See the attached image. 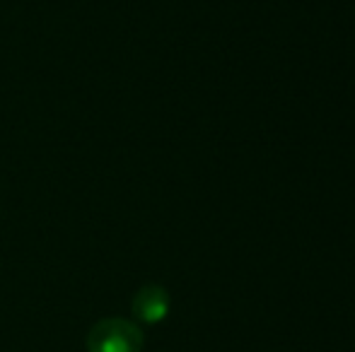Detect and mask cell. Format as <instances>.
<instances>
[{"mask_svg":"<svg viewBox=\"0 0 355 352\" xmlns=\"http://www.w3.org/2000/svg\"><path fill=\"white\" fill-rule=\"evenodd\" d=\"M131 309L143 324H157L169 314V295L159 285H145L133 295Z\"/></svg>","mask_w":355,"mask_h":352,"instance_id":"2","label":"cell"},{"mask_svg":"<svg viewBox=\"0 0 355 352\" xmlns=\"http://www.w3.org/2000/svg\"><path fill=\"white\" fill-rule=\"evenodd\" d=\"M141 328L119 316L97 321L87 333V352H141Z\"/></svg>","mask_w":355,"mask_h":352,"instance_id":"1","label":"cell"}]
</instances>
